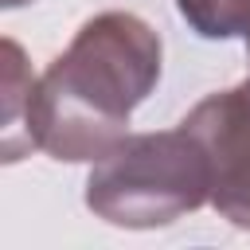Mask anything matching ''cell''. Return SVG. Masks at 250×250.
I'll use <instances>...</instances> for the list:
<instances>
[{
	"instance_id": "6da1fadb",
	"label": "cell",
	"mask_w": 250,
	"mask_h": 250,
	"mask_svg": "<svg viewBox=\"0 0 250 250\" xmlns=\"http://www.w3.org/2000/svg\"><path fill=\"white\" fill-rule=\"evenodd\" d=\"M160 35L133 12H98L35 78L31 145L66 164L102 160L160 82Z\"/></svg>"
},
{
	"instance_id": "7a4b0ae2",
	"label": "cell",
	"mask_w": 250,
	"mask_h": 250,
	"mask_svg": "<svg viewBox=\"0 0 250 250\" xmlns=\"http://www.w3.org/2000/svg\"><path fill=\"white\" fill-rule=\"evenodd\" d=\"M211 203V164L184 125L125 133L86 176V207L109 227L152 230Z\"/></svg>"
},
{
	"instance_id": "3957f363",
	"label": "cell",
	"mask_w": 250,
	"mask_h": 250,
	"mask_svg": "<svg viewBox=\"0 0 250 250\" xmlns=\"http://www.w3.org/2000/svg\"><path fill=\"white\" fill-rule=\"evenodd\" d=\"M180 125L191 129L207 152L211 207L227 223L250 230V74L195 102Z\"/></svg>"
},
{
	"instance_id": "277c9868",
	"label": "cell",
	"mask_w": 250,
	"mask_h": 250,
	"mask_svg": "<svg viewBox=\"0 0 250 250\" xmlns=\"http://www.w3.org/2000/svg\"><path fill=\"white\" fill-rule=\"evenodd\" d=\"M35 78L20 43L16 39H4V94H0V105H4V129H0V152H4V164H16L23 160L35 145H31V133H27V113H31V94H35Z\"/></svg>"
},
{
	"instance_id": "5b68a950",
	"label": "cell",
	"mask_w": 250,
	"mask_h": 250,
	"mask_svg": "<svg viewBox=\"0 0 250 250\" xmlns=\"http://www.w3.org/2000/svg\"><path fill=\"white\" fill-rule=\"evenodd\" d=\"M176 8L203 39L250 35V0H176Z\"/></svg>"
},
{
	"instance_id": "8992f818",
	"label": "cell",
	"mask_w": 250,
	"mask_h": 250,
	"mask_svg": "<svg viewBox=\"0 0 250 250\" xmlns=\"http://www.w3.org/2000/svg\"><path fill=\"white\" fill-rule=\"evenodd\" d=\"M20 4H27V0H4V8H20Z\"/></svg>"
},
{
	"instance_id": "52a82bcc",
	"label": "cell",
	"mask_w": 250,
	"mask_h": 250,
	"mask_svg": "<svg viewBox=\"0 0 250 250\" xmlns=\"http://www.w3.org/2000/svg\"><path fill=\"white\" fill-rule=\"evenodd\" d=\"M246 55H250V35H246Z\"/></svg>"
}]
</instances>
